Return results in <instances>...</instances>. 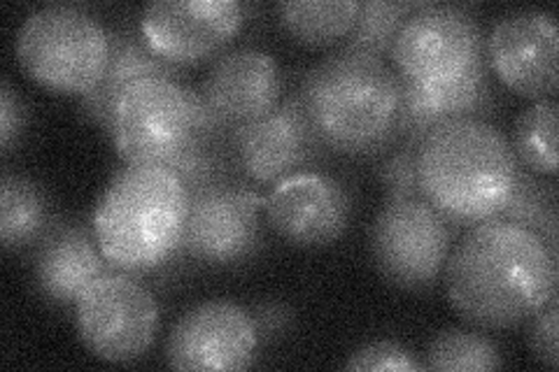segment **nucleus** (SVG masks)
I'll return each instance as SVG.
<instances>
[{"label": "nucleus", "instance_id": "nucleus-12", "mask_svg": "<svg viewBox=\"0 0 559 372\" xmlns=\"http://www.w3.org/2000/svg\"><path fill=\"white\" fill-rule=\"evenodd\" d=\"M242 20L245 10L236 0H154L138 22L156 55L185 68L224 55Z\"/></svg>", "mask_w": 559, "mask_h": 372}, {"label": "nucleus", "instance_id": "nucleus-15", "mask_svg": "<svg viewBox=\"0 0 559 372\" xmlns=\"http://www.w3.org/2000/svg\"><path fill=\"white\" fill-rule=\"evenodd\" d=\"M557 55V20L546 10H513L487 35V59L495 73L524 98H555Z\"/></svg>", "mask_w": 559, "mask_h": 372}, {"label": "nucleus", "instance_id": "nucleus-8", "mask_svg": "<svg viewBox=\"0 0 559 372\" xmlns=\"http://www.w3.org/2000/svg\"><path fill=\"white\" fill-rule=\"evenodd\" d=\"M78 333L94 357L133 363L152 349L162 314L135 273L112 268L82 293L75 305Z\"/></svg>", "mask_w": 559, "mask_h": 372}, {"label": "nucleus", "instance_id": "nucleus-17", "mask_svg": "<svg viewBox=\"0 0 559 372\" xmlns=\"http://www.w3.org/2000/svg\"><path fill=\"white\" fill-rule=\"evenodd\" d=\"M115 265L103 254L96 230L59 221L33 247L31 271L38 291L59 308H73L94 281Z\"/></svg>", "mask_w": 559, "mask_h": 372}, {"label": "nucleus", "instance_id": "nucleus-25", "mask_svg": "<svg viewBox=\"0 0 559 372\" xmlns=\"http://www.w3.org/2000/svg\"><path fill=\"white\" fill-rule=\"evenodd\" d=\"M503 359L499 347L476 331L448 328L436 335L425 353V368L439 372L499 370Z\"/></svg>", "mask_w": 559, "mask_h": 372}, {"label": "nucleus", "instance_id": "nucleus-13", "mask_svg": "<svg viewBox=\"0 0 559 372\" xmlns=\"http://www.w3.org/2000/svg\"><path fill=\"white\" fill-rule=\"evenodd\" d=\"M353 196L334 175L304 170L273 184L264 201L275 233L294 247L320 250L334 244L353 219Z\"/></svg>", "mask_w": 559, "mask_h": 372}, {"label": "nucleus", "instance_id": "nucleus-11", "mask_svg": "<svg viewBox=\"0 0 559 372\" xmlns=\"http://www.w3.org/2000/svg\"><path fill=\"white\" fill-rule=\"evenodd\" d=\"M226 147L234 170L254 184L283 182L289 175L310 170L326 154L304 112L299 94L285 96L261 119L236 127Z\"/></svg>", "mask_w": 559, "mask_h": 372}, {"label": "nucleus", "instance_id": "nucleus-19", "mask_svg": "<svg viewBox=\"0 0 559 372\" xmlns=\"http://www.w3.org/2000/svg\"><path fill=\"white\" fill-rule=\"evenodd\" d=\"M110 31V57L100 82L82 94V110L90 115L98 127L112 135V110L121 88L129 86L135 80L145 77H168L180 80L178 65L164 61L156 51L147 45L140 31V22L117 24Z\"/></svg>", "mask_w": 559, "mask_h": 372}, {"label": "nucleus", "instance_id": "nucleus-5", "mask_svg": "<svg viewBox=\"0 0 559 372\" xmlns=\"http://www.w3.org/2000/svg\"><path fill=\"white\" fill-rule=\"evenodd\" d=\"M110 31L84 8L55 3L33 10L16 33L26 75L59 94H86L108 65Z\"/></svg>", "mask_w": 559, "mask_h": 372}, {"label": "nucleus", "instance_id": "nucleus-26", "mask_svg": "<svg viewBox=\"0 0 559 372\" xmlns=\"http://www.w3.org/2000/svg\"><path fill=\"white\" fill-rule=\"evenodd\" d=\"M347 370L376 372V370H427L425 363L415 359V353L394 340H378L364 345L355 353H349L345 363Z\"/></svg>", "mask_w": 559, "mask_h": 372}, {"label": "nucleus", "instance_id": "nucleus-14", "mask_svg": "<svg viewBox=\"0 0 559 372\" xmlns=\"http://www.w3.org/2000/svg\"><path fill=\"white\" fill-rule=\"evenodd\" d=\"M259 349L250 310L231 300H205L168 333L166 361L175 370H245Z\"/></svg>", "mask_w": 559, "mask_h": 372}, {"label": "nucleus", "instance_id": "nucleus-18", "mask_svg": "<svg viewBox=\"0 0 559 372\" xmlns=\"http://www.w3.org/2000/svg\"><path fill=\"white\" fill-rule=\"evenodd\" d=\"M399 86L401 115L396 145L417 147L423 143V137L436 127H441V123L464 117H483L492 105L487 63H480L468 75L452 84H417L399 75Z\"/></svg>", "mask_w": 559, "mask_h": 372}, {"label": "nucleus", "instance_id": "nucleus-29", "mask_svg": "<svg viewBox=\"0 0 559 372\" xmlns=\"http://www.w3.org/2000/svg\"><path fill=\"white\" fill-rule=\"evenodd\" d=\"M250 314L257 328L259 345H273L283 340L294 324V310L285 300H261V303L250 308Z\"/></svg>", "mask_w": 559, "mask_h": 372}, {"label": "nucleus", "instance_id": "nucleus-23", "mask_svg": "<svg viewBox=\"0 0 559 372\" xmlns=\"http://www.w3.org/2000/svg\"><path fill=\"white\" fill-rule=\"evenodd\" d=\"M557 100L544 98L520 112L513 129L518 166L534 175H557Z\"/></svg>", "mask_w": 559, "mask_h": 372}, {"label": "nucleus", "instance_id": "nucleus-4", "mask_svg": "<svg viewBox=\"0 0 559 372\" xmlns=\"http://www.w3.org/2000/svg\"><path fill=\"white\" fill-rule=\"evenodd\" d=\"M185 217L187 189L178 175L127 164L96 205L94 230L115 268L150 273L180 254Z\"/></svg>", "mask_w": 559, "mask_h": 372}, {"label": "nucleus", "instance_id": "nucleus-21", "mask_svg": "<svg viewBox=\"0 0 559 372\" xmlns=\"http://www.w3.org/2000/svg\"><path fill=\"white\" fill-rule=\"evenodd\" d=\"M359 5V0H285L277 14L296 40L324 47L345 38L355 26Z\"/></svg>", "mask_w": 559, "mask_h": 372}, {"label": "nucleus", "instance_id": "nucleus-30", "mask_svg": "<svg viewBox=\"0 0 559 372\" xmlns=\"http://www.w3.org/2000/svg\"><path fill=\"white\" fill-rule=\"evenodd\" d=\"M28 121V110L22 96L14 92V86L3 80L0 84V149L10 154L14 145L20 143Z\"/></svg>", "mask_w": 559, "mask_h": 372}, {"label": "nucleus", "instance_id": "nucleus-24", "mask_svg": "<svg viewBox=\"0 0 559 372\" xmlns=\"http://www.w3.org/2000/svg\"><path fill=\"white\" fill-rule=\"evenodd\" d=\"M417 5L415 0H364L355 26L336 47L384 59L392 51L401 24Z\"/></svg>", "mask_w": 559, "mask_h": 372}, {"label": "nucleus", "instance_id": "nucleus-9", "mask_svg": "<svg viewBox=\"0 0 559 372\" xmlns=\"http://www.w3.org/2000/svg\"><path fill=\"white\" fill-rule=\"evenodd\" d=\"M392 61L417 84H452L485 63V35L462 5L419 3L401 24Z\"/></svg>", "mask_w": 559, "mask_h": 372}, {"label": "nucleus", "instance_id": "nucleus-27", "mask_svg": "<svg viewBox=\"0 0 559 372\" xmlns=\"http://www.w3.org/2000/svg\"><path fill=\"white\" fill-rule=\"evenodd\" d=\"M380 182L388 199H406L419 196L417 187V147L413 145H396L380 164Z\"/></svg>", "mask_w": 559, "mask_h": 372}, {"label": "nucleus", "instance_id": "nucleus-3", "mask_svg": "<svg viewBox=\"0 0 559 372\" xmlns=\"http://www.w3.org/2000/svg\"><path fill=\"white\" fill-rule=\"evenodd\" d=\"M515 175L511 140L483 117L445 121L417 145L419 196L457 228L497 217Z\"/></svg>", "mask_w": 559, "mask_h": 372}, {"label": "nucleus", "instance_id": "nucleus-2", "mask_svg": "<svg viewBox=\"0 0 559 372\" xmlns=\"http://www.w3.org/2000/svg\"><path fill=\"white\" fill-rule=\"evenodd\" d=\"M296 94L331 152L364 158L399 143V73L378 57L334 47L308 70Z\"/></svg>", "mask_w": 559, "mask_h": 372}, {"label": "nucleus", "instance_id": "nucleus-10", "mask_svg": "<svg viewBox=\"0 0 559 372\" xmlns=\"http://www.w3.org/2000/svg\"><path fill=\"white\" fill-rule=\"evenodd\" d=\"M259 205L257 193L231 177L189 191L180 254L215 268L248 261L261 244Z\"/></svg>", "mask_w": 559, "mask_h": 372}, {"label": "nucleus", "instance_id": "nucleus-7", "mask_svg": "<svg viewBox=\"0 0 559 372\" xmlns=\"http://www.w3.org/2000/svg\"><path fill=\"white\" fill-rule=\"evenodd\" d=\"M457 226L423 196L388 199L371 228L376 268L404 291H427L441 279Z\"/></svg>", "mask_w": 559, "mask_h": 372}, {"label": "nucleus", "instance_id": "nucleus-28", "mask_svg": "<svg viewBox=\"0 0 559 372\" xmlns=\"http://www.w3.org/2000/svg\"><path fill=\"white\" fill-rule=\"evenodd\" d=\"M557 324H559V305H557V293H555L548 303L532 316V328H530V345H532L534 357L548 368H559Z\"/></svg>", "mask_w": 559, "mask_h": 372}, {"label": "nucleus", "instance_id": "nucleus-1", "mask_svg": "<svg viewBox=\"0 0 559 372\" xmlns=\"http://www.w3.org/2000/svg\"><path fill=\"white\" fill-rule=\"evenodd\" d=\"M559 256L530 228L485 219L466 230L445 263L452 308L480 328H513L557 293Z\"/></svg>", "mask_w": 559, "mask_h": 372}, {"label": "nucleus", "instance_id": "nucleus-20", "mask_svg": "<svg viewBox=\"0 0 559 372\" xmlns=\"http://www.w3.org/2000/svg\"><path fill=\"white\" fill-rule=\"evenodd\" d=\"M57 224L45 189L28 177L3 172L0 180V244L5 252H20L38 244Z\"/></svg>", "mask_w": 559, "mask_h": 372}, {"label": "nucleus", "instance_id": "nucleus-6", "mask_svg": "<svg viewBox=\"0 0 559 372\" xmlns=\"http://www.w3.org/2000/svg\"><path fill=\"white\" fill-rule=\"evenodd\" d=\"M110 137L129 166L170 170L199 143H205L199 135L189 84L168 77L135 80L121 88Z\"/></svg>", "mask_w": 559, "mask_h": 372}, {"label": "nucleus", "instance_id": "nucleus-22", "mask_svg": "<svg viewBox=\"0 0 559 372\" xmlns=\"http://www.w3.org/2000/svg\"><path fill=\"white\" fill-rule=\"evenodd\" d=\"M559 196L557 184L546 182L544 177L530 172L527 168L518 166L515 184L511 191V199L499 212V219L518 224L522 228H530L544 240L550 252L559 256L557 247V226H559Z\"/></svg>", "mask_w": 559, "mask_h": 372}, {"label": "nucleus", "instance_id": "nucleus-16", "mask_svg": "<svg viewBox=\"0 0 559 372\" xmlns=\"http://www.w3.org/2000/svg\"><path fill=\"white\" fill-rule=\"evenodd\" d=\"M201 92L229 131H234L277 108L283 100V73L269 51L236 47L224 51L210 65Z\"/></svg>", "mask_w": 559, "mask_h": 372}]
</instances>
